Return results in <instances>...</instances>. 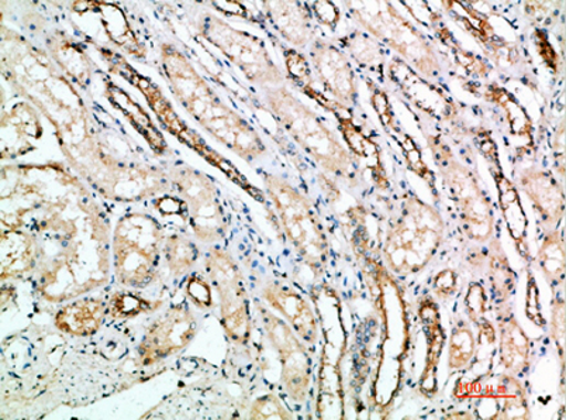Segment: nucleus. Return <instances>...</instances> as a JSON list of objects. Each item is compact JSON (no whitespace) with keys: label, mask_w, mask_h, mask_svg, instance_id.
<instances>
[{"label":"nucleus","mask_w":566,"mask_h":420,"mask_svg":"<svg viewBox=\"0 0 566 420\" xmlns=\"http://www.w3.org/2000/svg\"><path fill=\"white\" fill-rule=\"evenodd\" d=\"M551 337L557 347L560 367L565 361V302L555 298L551 304Z\"/></svg>","instance_id":"a19ab883"},{"label":"nucleus","mask_w":566,"mask_h":420,"mask_svg":"<svg viewBox=\"0 0 566 420\" xmlns=\"http://www.w3.org/2000/svg\"><path fill=\"white\" fill-rule=\"evenodd\" d=\"M74 172L101 198L113 202H143L174 191L167 170L117 157L101 137L94 154Z\"/></svg>","instance_id":"39448f33"},{"label":"nucleus","mask_w":566,"mask_h":420,"mask_svg":"<svg viewBox=\"0 0 566 420\" xmlns=\"http://www.w3.org/2000/svg\"><path fill=\"white\" fill-rule=\"evenodd\" d=\"M339 130L344 140H346L349 153L355 158H364V160H377L379 161V151L377 145L373 140H369L357 126L354 125L352 119H339Z\"/></svg>","instance_id":"c9c22d12"},{"label":"nucleus","mask_w":566,"mask_h":420,"mask_svg":"<svg viewBox=\"0 0 566 420\" xmlns=\"http://www.w3.org/2000/svg\"><path fill=\"white\" fill-rule=\"evenodd\" d=\"M92 9L101 17L103 32L123 53L137 60L147 59L146 44L137 38L130 22L120 7L109 2H91Z\"/></svg>","instance_id":"bb28decb"},{"label":"nucleus","mask_w":566,"mask_h":420,"mask_svg":"<svg viewBox=\"0 0 566 420\" xmlns=\"http://www.w3.org/2000/svg\"><path fill=\"white\" fill-rule=\"evenodd\" d=\"M44 126L40 112L30 102L4 111L2 115V160L9 161L35 150L33 141L43 137Z\"/></svg>","instance_id":"6ab92c4d"},{"label":"nucleus","mask_w":566,"mask_h":420,"mask_svg":"<svg viewBox=\"0 0 566 420\" xmlns=\"http://www.w3.org/2000/svg\"><path fill=\"white\" fill-rule=\"evenodd\" d=\"M478 340L475 333L467 321H457L452 327L449 343V368L451 372L470 368L476 356Z\"/></svg>","instance_id":"72a5a7b5"},{"label":"nucleus","mask_w":566,"mask_h":420,"mask_svg":"<svg viewBox=\"0 0 566 420\" xmlns=\"http://www.w3.org/2000/svg\"><path fill=\"white\" fill-rule=\"evenodd\" d=\"M526 312L528 319L533 321L535 325L539 327L545 325L542 312H539L537 285H535V280L532 273H528Z\"/></svg>","instance_id":"49530a36"},{"label":"nucleus","mask_w":566,"mask_h":420,"mask_svg":"<svg viewBox=\"0 0 566 420\" xmlns=\"http://www.w3.org/2000/svg\"><path fill=\"white\" fill-rule=\"evenodd\" d=\"M262 302L280 315L307 346L318 342V322L311 302L292 286L280 281H268L260 291Z\"/></svg>","instance_id":"f3484780"},{"label":"nucleus","mask_w":566,"mask_h":420,"mask_svg":"<svg viewBox=\"0 0 566 420\" xmlns=\"http://www.w3.org/2000/svg\"><path fill=\"white\" fill-rule=\"evenodd\" d=\"M159 60L164 76L179 105L205 132L245 162L265 156L266 146L260 133L221 101L181 50L171 43H163L159 45Z\"/></svg>","instance_id":"7ed1b4c3"},{"label":"nucleus","mask_w":566,"mask_h":420,"mask_svg":"<svg viewBox=\"0 0 566 420\" xmlns=\"http://www.w3.org/2000/svg\"><path fill=\"white\" fill-rule=\"evenodd\" d=\"M499 326V361L504 372L522 376L530 367L532 342L522 325L518 324L511 307L499 306L496 309Z\"/></svg>","instance_id":"aec40b11"},{"label":"nucleus","mask_w":566,"mask_h":420,"mask_svg":"<svg viewBox=\"0 0 566 420\" xmlns=\"http://www.w3.org/2000/svg\"><path fill=\"white\" fill-rule=\"evenodd\" d=\"M464 305L468 319H470L473 325L478 326L481 322L486 319L488 298L486 291L483 288L482 284L471 283L470 286H468Z\"/></svg>","instance_id":"ea45409f"},{"label":"nucleus","mask_w":566,"mask_h":420,"mask_svg":"<svg viewBox=\"0 0 566 420\" xmlns=\"http://www.w3.org/2000/svg\"><path fill=\"white\" fill-rule=\"evenodd\" d=\"M364 32L388 45L426 80H439L441 61L426 35L389 2H346Z\"/></svg>","instance_id":"6e6552de"},{"label":"nucleus","mask_w":566,"mask_h":420,"mask_svg":"<svg viewBox=\"0 0 566 420\" xmlns=\"http://www.w3.org/2000/svg\"><path fill=\"white\" fill-rule=\"evenodd\" d=\"M277 33L295 49H305L316 39L312 9L302 2H262Z\"/></svg>","instance_id":"5701e85b"},{"label":"nucleus","mask_w":566,"mask_h":420,"mask_svg":"<svg viewBox=\"0 0 566 420\" xmlns=\"http://www.w3.org/2000/svg\"><path fill=\"white\" fill-rule=\"evenodd\" d=\"M2 243L3 281L23 280L38 273L40 263V244L35 235L25 230L3 229Z\"/></svg>","instance_id":"4be33fe9"},{"label":"nucleus","mask_w":566,"mask_h":420,"mask_svg":"<svg viewBox=\"0 0 566 420\" xmlns=\"http://www.w3.org/2000/svg\"><path fill=\"white\" fill-rule=\"evenodd\" d=\"M420 321L423 322L427 339V355L423 374L420 378V391L427 397L437 392V367H439L442 348H444L446 333L441 325L439 305L433 298L420 302Z\"/></svg>","instance_id":"a878e982"},{"label":"nucleus","mask_w":566,"mask_h":420,"mask_svg":"<svg viewBox=\"0 0 566 420\" xmlns=\"http://www.w3.org/2000/svg\"><path fill=\"white\" fill-rule=\"evenodd\" d=\"M103 95H105L113 107L122 112L123 116H125L128 123L134 127V130H137L138 135L150 145L151 150L156 153L157 156H167L169 146L166 137H164L158 127L154 125L150 115L143 109L138 102L134 101L127 92L123 91L120 86L116 85L111 78L105 80Z\"/></svg>","instance_id":"393cba45"},{"label":"nucleus","mask_w":566,"mask_h":420,"mask_svg":"<svg viewBox=\"0 0 566 420\" xmlns=\"http://www.w3.org/2000/svg\"><path fill=\"white\" fill-rule=\"evenodd\" d=\"M197 315L185 304L169 306L144 333L137 348L143 367L156 366L187 348L197 337Z\"/></svg>","instance_id":"2eb2a0df"},{"label":"nucleus","mask_w":566,"mask_h":420,"mask_svg":"<svg viewBox=\"0 0 566 420\" xmlns=\"http://www.w3.org/2000/svg\"><path fill=\"white\" fill-rule=\"evenodd\" d=\"M285 65L287 74H290L293 82L301 86L303 92L313 88V75L311 65H308L305 55L295 49L285 50Z\"/></svg>","instance_id":"58836bf2"},{"label":"nucleus","mask_w":566,"mask_h":420,"mask_svg":"<svg viewBox=\"0 0 566 420\" xmlns=\"http://www.w3.org/2000/svg\"><path fill=\"white\" fill-rule=\"evenodd\" d=\"M167 172L175 191L187 204L189 227L197 242L209 248L223 242L229 230L228 217L213 179L187 164H175Z\"/></svg>","instance_id":"ddd939ff"},{"label":"nucleus","mask_w":566,"mask_h":420,"mask_svg":"<svg viewBox=\"0 0 566 420\" xmlns=\"http://www.w3.org/2000/svg\"><path fill=\"white\" fill-rule=\"evenodd\" d=\"M109 315V302L102 296H80L65 304L54 316L56 329L64 335L91 337L96 335Z\"/></svg>","instance_id":"412c9836"},{"label":"nucleus","mask_w":566,"mask_h":420,"mask_svg":"<svg viewBox=\"0 0 566 420\" xmlns=\"http://www.w3.org/2000/svg\"><path fill=\"white\" fill-rule=\"evenodd\" d=\"M458 290V274L454 270L446 269L437 273L433 281V292L440 301H449Z\"/></svg>","instance_id":"79ce46f5"},{"label":"nucleus","mask_w":566,"mask_h":420,"mask_svg":"<svg viewBox=\"0 0 566 420\" xmlns=\"http://www.w3.org/2000/svg\"><path fill=\"white\" fill-rule=\"evenodd\" d=\"M338 41L342 48L347 51L348 57L359 69L382 78L385 75L386 55L384 45L377 39H374L373 35L364 32V30H355V32L344 35Z\"/></svg>","instance_id":"cd10ccee"},{"label":"nucleus","mask_w":566,"mask_h":420,"mask_svg":"<svg viewBox=\"0 0 566 420\" xmlns=\"http://www.w3.org/2000/svg\"><path fill=\"white\" fill-rule=\"evenodd\" d=\"M164 306V301L148 300L133 290L115 291L109 300V315L113 321H130L134 317L154 314Z\"/></svg>","instance_id":"f704fd0d"},{"label":"nucleus","mask_w":566,"mask_h":420,"mask_svg":"<svg viewBox=\"0 0 566 420\" xmlns=\"http://www.w3.org/2000/svg\"><path fill=\"white\" fill-rule=\"evenodd\" d=\"M264 186L292 248L313 274L322 275L331 258V245L315 204L300 189L275 174H264Z\"/></svg>","instance_id":"1a4fd4ad"},{"label":"nucleus","mask_w":566,"mask_h":420,"mask_svg":"<svg viewBox=\"0 0 566 420\" xmlns=\"http://www.w3.org/2000/svg\"><path fill=\"white\" fill-rule=\"evenodd\" d=\"M169 274L174 279H182L190 274L200 258L198 244L181 233L167 235L163 249Z\"/></svg>","instance_id":"473e14b6"},{"label":"nucleus","mask_w":566,"mask_h":420,"mask_svg":"<svg viewBox=\"0 0 566 420\" xmlns=\"http://www.w3.org/2000/svg\"><path fill=\"white\" fill-rule=\"evenodd\" d=\"M286 405L275 393H266L251 403L249 419L251 420H293L295 419Z\"/></svg>","instance_id":"e433bc0d"},{"label":"nucleus","mask_w":566,"mask_h":420,"mask_svg":"<svg viewBox=\"0 0 566 420\" xmlns=\"http://www.w3.org/2000/svg\"><path fill=\"white\" fill-rule=\"evenodd\" d=\"M537 261L539 270L551 288L564 284L565 280V240L559 229L548 230L539 245Z\"/></svg>","instance_id":"7c9ffc66"},{"label":"nucleus","mask_w":566,"mask_h":420,"mask_svg":"<svg viewBox=\"0 0 566 420\" xmlns=\"http://www.w3.org/2000/svg\"><path fill=\"white\" fill-rule=\"evenodd\" d=\"M166 232L150 213L130 212L117 220L112 233V269L127 290H146L159 279Z\"/></svg>","instance_id":"423d86ee"},{"label":"nucleus","mask_w":566,"mask_h":420,"mask_svg":"<svg viewBox=\"0 0 566 420\" xmlns=\"http://www.w3.org/2000/svg\"><path fill=\"white\" fill-rule=\"evenodd\" d=\"M534 40L539 57L544 60V63L547 64L554 73H558L560 61L553 45H551L547 35H545L543 30H535Z\"/></svg>","instance_id":"a18cd8bd"},{"label":"nucleus","mask_w":566,"mask_h":420,"mask_svg":"<svg viewBox=\"0 0 566 420\" xmlns=\"http://www.w3.org/2000/svg\"><path fill=\"white\" fill-rule=\"evenodd\" d=\"M488 274L496 306H507L516 291L517 275L514 273L506 251L499 240H491L488 250Z\"/></svg>","instance_id":"c85d7f7f"},{"label":"nucleus","mask_w":566,"mask_h":420,"mask_svg":"<svg viewBox=\"0 0 566 420\" xmlns=\"http://www.w3.org/2000/svg\"><path fill=\"white\" fill-rule=\"evenodd\" d=\"M154 208L158 210L163 217H181L188 219V208L181 198L169 197V195H161L154 199Z\"/></svg>","instance_id":"c03bdc74"},{"label":"nucleus","mask_w":566,"mask_h":420,"mask_svg":"<svg viewBox=\"0 0 566 420\" xmlns=\"http://www.w3.org/2000/svg\"><path fill=\"white\" fill-rule=\"evenodd\" d=\"M311 60L318 82L336 104L355 106L358 101V82L348 55L332 41L316 38L311 44Z\"/></svg>","instance_id":"dca6fc26"},{"label":"nucleus","mask_w":566,"mask_h":420,"mask_svg":"<svg viewBox=\"0 0 566 420\" xmlns=\"http://www.w3.org/2000/svg\"><path fill=\"white\" fill-rule=\"evenodd\" d=\"M499 203L513 242L524 248L527 253V218L518 199L517 188L502 174L496 176Z\"/></svg>","instance_id":"c756f323"},{"label":"nucleus","mask_w":566,"mask_h":420,"mask_svg":"<svg viewBox=\"0 0 566 420\" xmlns=\"http://www.w3.org/2000/svg\"><path fill=\"white\" fill-rule=\"evenodd\" d=\"M518 186L533 203L547 232L558 229L565 213V193L557 179L543 168L528 167L520 172Z\"/></svg>","instance_id":"a211bd4d"},{"label":"nucleus","mask_w":566,"mask_h":420,"mask_svg":"<svg viewBox=\"0 0 566 420\" xmlns=\"http://www.w3.org/2000/svg\"><path fill=\"white\" fill-rule=\"evenodd\" d=\"M2 75L53 126L72 171L94 154L99 135L76 85L48 51L2 24Z\"/></svg>","instance_id":"f03ea898"},{"label":"nucleus","mask_w":566,"mask_h":420,"mask_svg":"<svg viewBox=\"0 0 566 420\" xmlns=\"http://www.w3.org/2000/svg\"><path fill=\"white\" fill-rule=\"evenodd\" d=\"M429 148L440 174L450 188L458 207L464 232L478 243H486L495 232V214L488 195L473 174L457 161L449 147L439 137L429 138Z\"/></svg>","instance_id":"9b49d317"},{"label":"nucleus","mask_w":566,"mask_h":420,"mask_svg":"<svg viewBox=\"0 0 566 420\" xmlns=\"http://www.w3.org/2000/svg\"><path fill=\"white\" fill-rule=\"evenodd\" d=\"M203 264L210 284L218 292L219 319L224 335L235 345H249L252 335L250 296L239 264L219 245L208 250Z\"/></svg>","instance_id":"f8f14e48"},{"label":"nucleus","mask_w":566,"mask_h":420,"mask_svg":"<svg viewBox=\"0 0 566 420\" xmlns=\"http://www.w3.org/2000/svg\"><path fill=\"white\" fill-rule=\"evenodd\" d=\"M210 7L218 10V12L223 14V17L250 18L249 9L240 2H212L210 3Z\"/></svg>","instance_id":"de8ad7c7"},{"label":"nucleus","mask_w":566,"mask_h":420,"mask_svg":"<svg viewBox=\"0 0 566 420\" xmlns=\"http://www.w3.org/2000/svg\"><path fill=\"white\" fill-rule=\"evenodd\" d=\"M496 399L502 402L501 411L495 418L502 420H528L530 413L526 389L516 376L504 372L499 377Z\"/></svg>","instance_id":"2f4dec72"},{"label":"nucleus","mask_w":566,"mask_h":420,"mask_svg":"<svg viewBox=\"0 0 566 420\" xmlns=\"http://www.w3.org/2000/svg\"><path fill=\"white\" fill-rule=\"evenodd\" d=\"M185 294L200 311H210L214 307L213 286L209 280L200 274H189L185 283Z\"/></svg>","instance_id":"4c0bfd02"},{"label":"nucleus","mask_w":566,"mask_h":420,"mask_svg":"<svg viewBox=\"0 0 566 420\" xmlns=\"http://www.w3.org/2000/svg\"><path fill=\"white\" fill-rule=\"evenodd\" d=\"M312 13L315 14L317 22L326 25L332 32L337 29L339 20H342V13L333 2H315L312 4Z\"/></svg>","instance_id":"37998d69"},{"label":"nucleus","mask_w":566,"mask_h":420,"mask_svg":"<svg viewBox=\"0 0 566 420\" xmlns=\"http://www.w3.org/2000/svg\"><path fill=\"white\" fill-rule=\"evenodd\" d=\"M2 224L38 239L34 286L41 300L64 304L109 283V219L69 164L4 166Z\"/></svg>","instance_id":"f257e3e1"},{"label":"nucleus","mask_w":566,"mask_h":420,"mask_svg":"<svg viewBox=\"0 0 566 420\" xmlns=\"http://www.w3.org/2000/svg\"><path fill=\"white\" fill-rule=\"evenodd\" d=\"M264 101L287 135L324 171L349 183H357V158L339 141L336 133L318 117L312 107L303 104L286 85L265 88Z\"/></svg>","instance_id":"20e7f679"},{"label":"nucleus","mask_w":566,"mask_h":420,"mask_svg":"<svg viewBox=\"0 0 566 420\" xmlns=\"http://www.w3.org/2000/svg\"><path fill=\"white\" fill-rule=\"evenodd\" d=\"M255 311L280 360L283 391L293 402L305 403L312 388V360L306 343L264 302L256 301Z\"/></svg>","instance_id":"4468645a"},{"label":"nucleus","mask_w":566,"mask_h":420,"mask_svg":"<svg viewBox=\"0 0 566 420\" xmlns=\"http://www.w3.org/2000/svg\"><path fill=\"white\" fill-rule=\"evenodd\" d=\"M197 32L234 64L251 84L262 90L285 85V75L272 60L264 40L235 29L224 19L209 12L198 20Z\"/></svg>","instance_id":"9d476101"},{"label":"nucleus","mask_w":566,"mask_h":420,"mask_svg":"<svg viewBox=\"0 0 566 420\" xmlns=\"http://www.w3.org/2000/svg\"><path fill=\"white\" fill-rule=\"evenodd\" d=\"M444 232L446 223L439 210L410 195L386 234V265L399 275L420 273L436 258Z\"/></svg>","instance_id":"0eeeda50"},{"label":"nucleus","mask_w":566,"mask_h":420,"mask_svg":"<svg viewBox=\"0 0 566 420\" xmlns=\"http://www.w3.org/2000/svg\"><path fill=\"white\" fill-rule=\"evenodd\" d=\"M45 51L78 88H90L92 78H94L95 65L80 43H76L63 30H54L45 39Z\"/></svg>","instance_id":"b1692460"}]
</instances>
